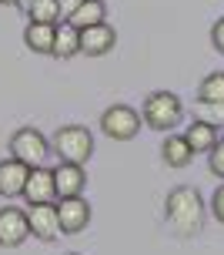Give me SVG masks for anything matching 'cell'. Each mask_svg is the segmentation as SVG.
Masks as SVG:
<instances>
[{"mask_svg": "<svg viewBox=\"0 0 224 255\" xmlns=\"http://www.w3.org/2000/svg\"><path fill=\"white\" fill-rule=\"evenodd\" d=\"M164 218H167L171 232L181 235V239H191L194 232H201V225H204V198H201V191L191 188V185H177L164 202Z\"/></svg>", "mask_w": 224, "mask_h": 255, "instance_id": "1", "label": "cell"}, {"mask_svg": "<svg viewBox=\"0 0 224 255\" xmlns=\"http://www.w3.org/2000/svg\"><path fill=\"white\" fill-rule=\"evenodd\" d=\"M50 148L57 151L61 161L67 165H87L90 154H94V134L87 128L80 125H67V128H57V134L50 141Z\"/></svg>", "mask_w": 224, "mask_h": 255, "instance_id": "2", "label": "cell"}, {"mask_svg": "<svg viewBox=\"0 0 224 255\" xmlns=\"http://www.w3.org/2000/svg\"><path fill=\"white\" fill-rule=\"evenodd\" d=\"M181 118H184V104L171 91H154L144 101V125L154 131H171V128H177Z\"/></svg>", "mask_w": 224, "mask_h": 255, "instance_id": "3", "label": "cell"}, {"mask_svg": "<svg viewBox=\"0 0 224 255\" xmlns=\"http://www.w3.org/2000/svg\"><path fill=\"white\" fill-rule=\"evenodd\" d=\"M50 154V141L40 134L37 128H20V131H13L10 138V158L17 161H24L27 168H37L47 161Z\"/></svg>", "mask_w": 224, "mask_h": 255, "instance_id": "4", "label": "cell"}, {"mask_svg": "<svg viewBox=\"0 0 224 255\" xmlns=\"http://www.w3.org/2000/svg\"><path fill=\"white\" fill-rule=\"evenodd\" d=\"M100 128L114 141H131L141 131V115H137L134 108H127V104H114V108H107L100 115Z\"/></svg>", "mask_w": 224, "mask_h": 255, "instance_id": "5", "label": "cell"}, {"mask_svg": "<svg viewBox=\"0 0 224 255\" xmlns=\"http://www.w3.org/2000/svg\"><path fill=\"white\" fill-rule=\"evenodd\" d=\"M54 208H57V225L67 235H77V232H84L90 225V205L84 195H77V198H57Z\"/></svg>", "mask_w": 224, "mask_h": 255, "instance_id": "6", "label": "cell"}, {"mask_svg": "<svg viewBox=\"0 0 224 255\" xmlns=\"http://www.w3.org/2000/svg\"><path fill=\"white\" fill-rule=\"evenodd\" d=\"M77 34H80V54H87V57H104V54H111L117 47V30L107 20L94 24V27H84Z\"/></svg>", "mask_w": 224, "mask_h": 255, "instance_id": "7", "label": "cell"}, {"mask_svg": "<svg viewBox=\"0 0 224 255\" xmlns=\"http://www.w3.org/2000/svg\"><path fill=\"white\" fill-rule=\"evenodd\" d=\"M20 195L27 198V205H50V202H57V191H54V171L44 168V165L30 168V175H27Z\"/></svg>", "mask_w": 224, "mask_h": 255, "instance_id": "8", "label": "cell"}, {"mask_svg": "<svg viewBox=\"0 0 224 255\" xmlns=\"http://www.w3.org/2000/svg\"><path fill=\"white\" fill-rule=\"evenodd\" d=\"M27 229L30 235H37L40 242H54L61 235V225H57V208L50 205H27Z\"/></svg>", "mask_w": 224, "mask_h": 255, "instance_id": "9", "label": "cell"}, {"mask_svg": "<svg viewBox=\"0 0 224 255\" xmlns=\"http://www.w3.org/2000/svg\"><path fill=\"white\" fill-rule=\"evenodd\" d=\"M30 239L24 208H0V249H17Z\"/></svg>", "mask_w": 224, "mask_h": 255, "instance_id": "10", "label": "cell"}, {"mask_svg": "<svg viewBox=\"0 0 224 255\" xmlns=\"http://www.w3.org/2000/svg\"><path fill=\"white\" fill-rule=\"evenodd\" d=\"M50 171H54V191H57V198H77V195H84V188H87L84 165H67V161H61V165L50 168Z\"/></svg>", "mask_w": 224, "mask_h": 255, "instance_id": "11", "label": "cell"}, {"mask_svg": "<svg viewBox=\"0 0 224 255\" xmlns=\"http://www.w3.org/2000/svg\"><path fill=\"white\" fill-rule=\"evenodd\" d=\"M27 175H30V168H27L24 161L3 158V161H0V195H3V198H17V195L24 191Z\"/></svg>", "mask_w": 224, "mask_h": 255, "instance_id": "12", "label": "cell"}, {"mask_svg": "<svg viewBox=\"0 0 224 255\" xmlns=\"http://www.w3.org/2000/svg\"><path fill=\"white\" fill-rule=\"evenodd\" d=\"M184 141H187V148H191L194 154H208L221 138H218V128H214V125H208V121L194 118V121H191V128L184 131Z\"/></svg>", "mask_w": 224, "mask_h": 255, "instance_id": "13", "label": "cell"}, {"mask_svg": "<svg viewBox=\"0 0 224 255\" xmlns=\"http://www.w3.org/2000/svg\"><path fill=\"white\" fill-rule=\"evenodd\" d=\"M104 20H107V3H104V0H84V3L67 17V24L77 27V30L94 27V24H104Z\"/></svg>", "mask_w": 224, "mask_h": 255, "instance_id": "14", "label": "cell"}, {"mask_svg": "<svg viewBox=\"0 0 224 255\" xmlns=\"http://www.w3.org/2000/svg\"><path fill=\"white\" fill-rule=\"evenodd\" d=\"M54 57H74V54H80V34H77V27H71L67 20H61V24L54 27Z\"/></svg>", "mask_w": 224, "mask_h": 255, "instance_id": "15", "label": "cell"}, {"mask_svg": "<svg viewBox=\"0 0 224 255\" xmlns=\"http://www.w3.org/2000/svg\"><path fill=\"white\" fill-rule=\"evenodd\" d=\"M161 154H164V161H167V168H187L191 161H194V151L187 148L184 134H167Z\"/></svg>", "mask_w": 224, "mask_h": 255, "instance_id": "16", "label": "cell"}, {"mask_svg": "<svg viewBox=\"0 0 224 255\" xmlns=\"http://www.w3.org/2000/svg\"><path fill=\"white\" fill-rule=\"evenodd\" d=\"M54 27H57V24H27L24 44L34 54H50V51H54Z\"/></svg>", "mask_w": 224, "mask_h": 255, "instance_id": "17", "label": "cell"}, {"mask_svg": "<svg viewBox=\"0 0 224 255\" xmlns=\"http://www.w3.org/2000/svg\"><path fill=\"white\" fill-rule=\"evenodd\" d=\"M27 20L30 24H61V10L54 0H34L27 7Z\"/></svg>", "mask_w": 224, "mask_h": 255, "instance_id": "18", "label": "cell"}, {"mask_svg": "<svg viewBox=\"0 0 224 255\" xmlns=\"http://www.w3.org/2000/svg\"><path fill=\"white\" fill-rule=\"evenodd\" d=\"M198 101H224V71H214L198 84Z\"/></svg>", "mask_w": 224, "mask_h": 255, "instance_id": "19", "label": "cell"}, {"mask_svg": "<svg viewBox=\"0 0 224 255\" xmlns=\"http://www.w3.org/2000/svg\"><path fill=\"white\" fill-rule=\"evenodd\" d=\"M198 118L214 128H224V101H198Z\"/></svg>", "mask_w": 224, "mask_h": 255, "instance_id": "20", "label": "cell"}, {"mask_svg": "<svg viewBox=\"0 0 224 255\" xmlns=\"http://www.w3.org/2000/svg\"><path fill=\"white\" fill-rule=\"evenodd\" d=\"M208 165H211V171L218 175V178H224V138L208 151Z\"/></svg>", "mask_w": 224, "mask_h": 255, "instance_id": "21", "label": "cell"}, {"mask_svg": "<svg viewBox=\"0 0 224 255\" xmlns=\"http://www.w3.org/2000/svg\"><path fill=\"white\" fill-rule=\"evenodd\" d=\"M211 212H214V218L224 225V185L218 191H214V198H211Z\"/></svg>", "mask_w": 224, "mask_h": 255, "instance_id": "22", "label": "cell"}, {"mask_svg": "<svg viewBox=\"0 0 224 255\" xmlns=\"http://www.w3.org/2000/svg\"><path fill=\"white\" fill-rule=\"evenodd\" d=\"M211 44H214V51H221V54H224V17L211 27Z\"/></svg>", "mask_w": 224, "mask_h": 255, "instance_id": "23", "label": "cell"}, {"mask_svg": "<svg viewBox=\"0 0 224 255\" xmlns=\"http://www.w3.org/2000/svg\"><path fill=\"white\" fill-rule=\"evenodd\" d=\"M54 3H57V10H61V20H67V17H71L84 0H54Z\"/></svg>", "mask_w": 224, "mask_h": 255, "instance_id": "24", "label": "cell"}, {"mask_svg": "<svg viewBox=\"0 0 224 255\" xmlns=\"http://www.w3.org/2000/svg\"><path fill=\"white\" fill-rule=\"evenodd\" d=\"M17 3H20V7H24V10H27V7H30V3H34V0H17Z\"/></svg>", "mask_w": 224, "mask_h": 255, "instance_id": "25", "label": "cell"}, {"mask_svg": "<svg viewBox=\"0 0 224 255\" xmlns=\"http://www.w3.org/2000/svg\"><path fill=\"white\" fill-rule=\"evenodd\" d=\"M0 3H17V0H0Z\"/></svg>", "mask_w": 224, "mask_h": 255, "instance_id": "26", "label": "cell"}, {"mask_svg": "<svg viewBox=\"0 0 224 255\" xmlns=\"http://www.w3.org/2000/svg\"><path fill=\"white\" fill-rule=\"evenodd\" d=\"M67 255H77V252H67Z\"/></svg>", "mask_w": 224, "mask_h": 255, "instance_id": "27", "label": "cell"}]
</instances>
